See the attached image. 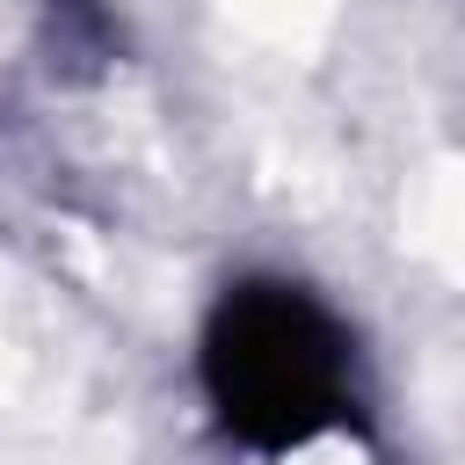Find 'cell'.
I'll return each mask as SVG.
<instances>
[{
  "label": "cell",
  "instance_id": "2",
  "mask_svg": "<svg viewBox=\"0 0 465 465\" xmlns=\"http://www.w3.org/2000/svg\"><path fill=\"white\" fill-rule=\"evenodd\" d=\"M51 7H73V15H87V7H94V0H51Z\"/></svg>",
  "mask_w": 465,
  "mask_h": 465
},
{
  "label": "cell",
  "instance_id": "1",
  "mask_svg": "<svg viewBox=\"0 0 465 465\" xmlns=\"http://www.w3.org/2000/svg\"><path fill=\"white\" fill-rule=\"evenodd\" d=\"M203 400L247 450H298L356 414V356L341 320L283 276L232 283L203 320Z\"/></svg>",
  "mask_w": 465,
  "mask_h": 465
}]
</instances>
